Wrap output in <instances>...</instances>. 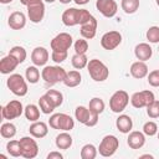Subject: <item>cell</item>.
Masks as SVG:
<instances>
[{"label":"cell","mask_w":159,"mask_h":159,"mask_svg":"<svg viewBox=\"0 0 159 159\" xmlns=\"http://www.w3.org/2000/svg\"><path fill=\"white\" fill-rule=\"evenodd\" d=\"M6 86L7 88L17 97H24L27 94V83L24 80V77L19 73H12L9 76V78L6 80Z\"/></svg>","instance_id":"cell-5"},{"label":"cell","mask_w":159,"mask_h":159,"mask_svg":"<svg viewBox=\"0 0 159 159\" xmlns=\"http://www.w3.org/2000/svg\"><path fill=\"white\" fill-rule=\"evenodd\" d=\"M157 134H158V139H159V130H158V133H157Z\"/></svg>","instance_id":"cell-53"},{"label":"cell","mask_w":159,"mask_h":159,"mask_svg":"<svg viewBox=\"0 0 159 159\" xmlns=\"http://www.w3.org/2000/svg\"><path fill=\"white\" fill-rule=\"evenodd\" d=\"M71 63L76 70H82V68L87 67L88 58H87L86 53H75L71 58Z\"/></svg>","instance_id":"cell-29"},{"label":"cell","mask_w":159,"mask_h":159,"mask_svg":"<svg viewBox=\"0 0 159 159\" xmlns=\"http://www.w3.org/2000/svg\"><path fill=\"white\" fill-rule=\"evenodd\" d=\"M7 24L12 30H21L26 25V16L21 11H14L7 19Z\"/></svg>","instance_id":"cell-17"},{"label":"cell","mask_w":159,"mask_h":159,"mask_svg":"<svg viewBox=\"0 0 159 159\" xmlns=\"http://www.w3.org/2000/svg\"><path fill=\"white\" fill-rule=\"evenodd\" d=\"M71 1H72V0H60L61 4H70Z\"/></svg>","instance_id":"cell-49"},{"label":"cell","mask_w":159,"mask_h":159,"mask_svg":"<svg viewBox=\"0 0 159 159\" xmlns=\"http://www.w3.org/2000/svg\"><path fill=\"white\" fill-rule=\"evenodd\" d=\"M130 75L137 78V80H140V78H144L145 76H148V66L144 61H135L132 63L130 66Z\"/></svg>","instance_id":"cell-21"},{"label":"cell","mask_w":159,"mask_h":159,"mask_svg":"<svg viewBox=\"0 0 159 159\" xmlns=\"http://www.w3.org/2000/svg\"><path fill=\"white\" fill-rule=\"evenodd\" d=\"M40 111H41L40 107H37L36 104H27L24 109V114L27 120L36 122L40 119Z\"/></svg>","instance_id":"cell-27"},{"label":"cell","mask_w":159,"mask_h":159,"mask_svg":"<svg viewBox=\"0 0 159 159\" xmlns=\"http://www.w3.org/2000/svg\"><path fill=\"white\" fill-rule=\"evenodd\" d=\"M17 65H20L19 61L14 56H11L9 53L7 56L2 57L1 61H0V72L2 75H10L12 71H15V68L17 67Z\"/></svg>","instance_id":"cell-19"},{"label":"cell","mask_w":159,"mask_h":159,"mask_svg":"<svg viewBox=\"0 0 159 159\" xmlns=\"http://www.w3.org/2000/svg\"><path fill=\"white\" fill-rule=\"evenodd\" d=\"M87 70L88 73L91 76V78L96 82H103L108 78L109 76V70L108 67L98 58H92L88 61L87 65Z\"/></svg>","instance_id":"cell-2"},{"label":"cell","mask_w":159,"mask_h":159,"mask_svg":"<svg viewBox=\"0 0 159 159\" xmlns=\"http://www.w3.org/2000/svg\"><path fill=\"white\" fill-rule=\"evenodd\" d=\"M147 114L149 118H159V101L154 99L149 106H147Z\"/></svg>","instance_id":"cell-40"},{"label":"cell","mask_w":159,"mask_h":159,"mask_svg":"<svg viewBox=\"0 0 159 159\" xmlns=\"http://www.w3.org/2000/svg\"><path fill=\"white\" fill-rule=\"evenodd\" d=\"M81 81H82V76H81L80 71L73 70V71L67 72L66 78L63 80V83L67 87H77L81 83Z\"/></svg>","instance_id":"cell-25"},{"label":"cell","mask_w":159,"mask_h":159,"mask_svg":"<svg viewBox=\"0 0 159 159\" xmlns=\"http://www.w3.org/2000/svg\"><path fill=\"white\" fill-rule=\"evenodd\" d=\"M48 51L45 48V47H35L31 52V61L35 66H45L48 61Z\"/></svg>","instance_id":"cell-16"},{"label":"cell","mask_w":159,"mask_h":159,"mask_svg":"<svg viewBox=\"0 0 159 159\" xmlns=\"http://www.w3.org/2000/svg\"><path fill=\"white\" fill-rule=\"evenodd\" d=\"M127 144L132 149H140L145 144V134L139 130H133L127 138Z\"/></svg>","instance_id":"cell-18"},{"label":"cell","mask_w":159,"mask_h":159,"mask_svg":"<svg viewBox=\"0 0 159 159\" xmlns=\"http://www.w3.org/2000/svg\"><path fill=\"white\" fill-rule=\"evenodd\" d=\"M39 1H42V0H20V2L25 6H27L30 4H34V2H39Z\"/></svg>","instance_id":"cell-46"},{"label":"cell","mask_w":159,"mask_h":159,"mask_svg":"<svg viewBox=\"0 0 159 159\" xmlns=\"http://www.w3.org/2000/svg\"><path fill=\"white\" fill-rule=\"evenodd\" d=\"M6 150H7V153H9L11 157H14V158L21 157V145H20V140L12 139V140L7 142V144H6Z\"/></svg>","instance_id":"cell-35"},{"label":"cell","mask_w":159,"mask_h":159,"mask_svg":"<svg viewBox=\"0 0 159 159\" xmlns=\"http://www.w3.org/2000/svg\"><path fill=\"white\" fill-rule=\"evenodd\" d=\"M0 134H1L2 138H6V139L14 138L15 134H16V127H15V124H12L11 122L2 123L1 124V128H0Z\"/></svg>","instance_id":"cell-31"},{"label":"cell","mask_w":159,"mask_h":159,"mask_svg":"<svg viewBox=\"0 0 159 159\" xmlns=\"http://www.w3.org/2000/svg\"><path fill=\"white\" fill-rule=\"evenodd\" d=\"M120 7L128 15L134 14L139 9V0H122L120 1Z\"/></svg>","instance_id":"cell-32"},{"label":"cell","mask_w":159,"mask_h":159,"mask_svg":"<svg viewBox=\"0 0 159 159\" xmlns=\"http://www.w3.org/2000/svg\"><path fill=\"white\" fill-rule=\"evenodd\" d=\"M72 143H73L72 137L65 130L62 133H60L55 139V144L58 149H68V148H71Z\"/></svg>","instance_id":"cell-24"},{"label":"cell","mask_w":159,"mask_h":159,"mask_svg":"<svg viewBox=\"0 0 159 159\" xmlns=\"http://www.w3.org/2000/svg\"><path fill=\"white\" fill-rule=\"evenodd\" d=\"M73 39L67 32H61L56 35L51 40V50L52 51H68V48L72 46Z\"/></svg>","instance_id":"cell-11"},{"label":"cell","mask_w":159,"mask_h":159,"mask_svg":"<svg viewBox=\"0 0 159 159\" xmlns=\"http://www.w3.org/2000/svg\"><path fill=\"white\" fill-rule=\"evenodd\" d=\"M147 40L152 43H159V26H150L147 30Z\"/></svg>","instance_id":"cell-38"},{"label":"cell","mask_w":159,"mask_h":159,"mask_svg":"<svg viewBox=\"0 0 159 159\" xmlns=\"http://www.w3.org/2000/svg\"><path fill=\"white\" fill-rule=\"evenodd\" d=\"M134 55L135 57L139 60V61H148L152 55H153V48L150 47L149 43H145V42H142V43H138L134 48Z\"/></svg>","instance_id":"cell-20"},{"label":"cell","mask_w":159,"mask_h":159,"mask_svg":"<svg viewBox=\"0 0 159 159\" xmlns=\"http://www.w3.org/2000/svg\"><path fill=\"white\" fill-rule=\"evenodd\" d=\"M21 157L25 159H34L39 154V145L36 140L31 137H22L20 139Z\"/></svg>","instance_id":"cell-8"},{"label":"cell","mask_w":159,"mask_h":159,"mask_svg":"<svg viewBox=\"0 0 159 159\" xmlns=\"http://www.w3.org/2000/svg\"><path fill=\"white\" fill-rule=\"evenodd\" d=\"M116 125H117V129L120 132V133H129L133 128V120L127 114H120L117 119H116Z\"/></svg>","instance_id":"cell-23"},{"label":"cell","mask_w":159,"mask_h":159,"mask_svg":"<svg viewBox=\"0 0 159 159\" xmlns=\"http://www.w3.org/2000/svg\"><path fill=\"white\" fill-rule=\"evenodd\" d=\"M143 133L145 135H149V137L155 135L158 133V125H157V123L155 122H152V120L145 122L144 125H143Z\"/></svg>","instance_id":"cell-39"},{"label":"cell","mask_w":159,"mask_h":159,"mask_svg":"<svg viewBox=\"0 0 159 159\" xmlns=\"http://www.w3.org/2000/svg\"><path fill=\"white\" fill-rule=\"evenodd\" d=\"M75 117H76V119L78 120V123L86 125L87 122L89 120L91 111H89V108H87V107H84V106H78V107L75 109Z\"/></svg>","instance_id":"cell-26"},{"label":"cell","mask_w":159,"mask_h":159,"mask_svg":"<svg viewBox=\"0 0 159 159\" xmlns=\"http://www.w3.org/2000/svg\"><path fill=\"white\" fill-rule=\"evenodd\" d=\"M119 147V140L116 135H112V134H108L106 137H103L102 142L99 143V147H98V152L102 157H112L117 149Z\"/></svg>","instance_id":"cell-7"},{"label":"cell","mask_w":159,"mask_h":159,"mask_svg":"<svg viewBox=\"0 0 159 159\" xmlns=\"http://www.w3.org/2000/svg\"><path fill=\"white\" fill-rule=\"evenodd\" d=\"M26 7H27V16H29L31 22L39 24V22L42 21V19L45 16V4H43V1L30 4Z\"/></svg>","instance_id":"cell-13"},{"label":"cell","mask_w":159,"mask_h":159,"mask_svg":"<svg viewBox=\"0 0 159 159\" xmlns=\"http://www.w3.org/2000/svg\"><path fill=\"white\" fill-rule=\"evenodd\" d=\"M63 155L60 152H51L47 154V159H62Z\"/></svg>","instance_id":"cell-45"},{"label":"cell","mask_w":159,"mask_h":159,"mask_svg":"<svg viewBox=\"0 0 159 159\" xmlns=\"http://www.w3.org/2000/svg\"><path fill=\"white\" fill-rule=\"evenodd\" d=\"M96 7L104 17H108V19L113 17L118 10V5L114 0H97Z\"/></svg>","instance_id":"cell-14"},{"label":"cell","mask_w":159,"mask_h":159,"mask_svg":"<svg viewBox=\"0 0 159 159\" xmlns=\"http://www.w3.org/2000/svg\"><path fill=\"white\" fill-rule=\"evenodd\" d=\"M98 149L93 144H84L81 149V158L82 159H94L97 157Z\"/></svg>","instance_id":"cell-33"},{"label":"cell","mask_w":159,"mask_h":159,"mask_svg":"<svg viewBox=\"0 0 159 159\" xmlns=\"http://www.w3.org/2000/svg\"><path fill=\"white\" fill-rule=\"evenodd\" d=\"M88 51V42L86 39H78L75 42V52L76 53H86Z\"/></svg>","instance_id":"cell-41"},{"label":"cell","mask_w":159,"mask_h":159,"mask_svg":"<svg viewBox=\"0 0 159 159\" xmlns=\"http://www.w3.org/2000/svg\"><path fill=\"white\" fill-rule=\"evenodd\" d=\"M48 124L52 129H60L65 132H70L75 127V120L71 116L66 113H55L50 117Z\"/></svg>","instance_id":"cell-4"},{"label":"cell","mask_w":159,"mask_h":159,"mask_svg":"<svg viewBox=\"0 0 159 159\" xmlns=\"http://www.w3.org/2000/svg\"><path fill=\"white\" fill-rule=\"evenodd\" d=\"M29 132L34 138H43L48 133V127L45 122L36 120V122H32V124L29 128Z\"/></svg>","instance_id":"cell-22"},{"label":"cell","mask_w":159,"mask_h":159,"mask_svg":"<svg viewBox=\"0 0 159 159\" xmlns=\"http://www.w3.org/2000/svg\"><path fill=\"white\" fill-rule=\"evenodd\" d=\"M129 103V96L125 91L123 89H119V91H116L111 99H109V108L112 112L114 113H120L125 109V107L128 106Z\"/></svg>","instance_id":"cell-6"},{"label":"cell","mask_w":159,"mask_h":159,"mask_svg":"<svg viewBox=\"0 0 159 159\" xmlns=\"http://www.w3.org/2000/svg\"><path fill=\"white\" fill-rule=\"evenodd\" d=\"M88 108H89V111H91L92 113L101 114V113H103V111H104V108H106V104H104V102H103L102 98L94 97V98H92V99L89 101Z\"/></svg>","instance_id":"cell-30"},{"label":"cell","mask_w":159,"mask_h":159,"mask_svg":"<svg viewBox=\"0 0 159 159\" xmlns=\"http://www.w3.org/2000/svg\"><path fill=\"white\" fill-rule=\"evenodd\" d=\"M0 2L1 4H10V2H12V0H0Z\"/></svg>","instance_id":"cell-48"},{"label":"cell","mask_w":159,"mask_h":159,"mask_svg":"<svg viewBox=\"0 0 159 159\" xmlns=\"http://www.w3.org/2000/svg\"><path fill=\"white\" fill-rule=\"evenodd\" d=\"M97 20L94 16H92L87 22L82 24L81 25V29H80V32L82 35L83 39L86 40H91L96 36V32H97Z\"/></svg>","instance_id":"cell-15"},{"label":"cell","mask_w":159,"mask_h":159,"mask_svg":"<svg viewBox=\"0 0 159 159\" xmlns=\"http://www.w3.org/2000/svg\"><path fill=\"white\" fill-rule=\"evenodd\" d=\"M39 107H40L41 112L45 113V114H51L55 111V108H56L53 106V103L50 101V98L46 96V93L40 97V99H39Z\"/></svg>","instance_id":"cell-28"},{"label":"cell","mask_w":159,"mask_h":159,"mask_svg":"<svg viewBox=\"0 0 159 159\" xmlns=\"http://www.w3.org/2000/svg\"><path fill=\"white\" fill-rule=\"evenodd\" d=\"M158 51H159V47H158Z\"/></svg>","instance_id":"cell-54"},{"label":"cell","mask_w":159,"mask_h":159,"mask_svg":"<svg viewBox=\"0 0 159 159\" xmlns=\"http://www.w3.org/2000/svg\"><path fill=\"white\" fill-rule=\"evenodd\" d=\"M148 83L153 87H159V70H154L148 73Z\"/></svg>","instance_id":"cell-43"},{"label":"cell","mask_w":159,"mask_h":159,"mask_svg":"<svg viewBox=\"0 0 159 159\" xmlns=\"http://www.w3.org/2000/svg\"><path fill=\"white\" fill-rule=\"evenodd\" d=\"M66 75H67V72L65 71V68H62L60 66H45L43 70L41 71L42 80L50 84L63 82V80L66 78Z\"/></svg>","instance_id":"cell-3"},{"label":"cell","mask_w":159,"mask_h":159,"mask_svg":"<svg viewBox=\"0 0 159 159\" xmlns=\"http://www.w3.org/2000/svg\"><path fill=\"white\" fill-rule=\"evenodd\" d=\"M46 96L50 98V101L53 103V106L57 108L63 103V94L57 89H48L46 92Z\"/></svg>","instance_id":"cell-36"},{"label":"cell","mask_w":159,"mask_h":159,"mask_svg":"<svg viewBox=\"0 0 159 159\" xmlns=\"http://www.w3.org/2000/svg\"><path fill=\"white\" fill-rule=\"evenodd\" d=\"M45 1H46V2H48V4H52V2H55L56 0H45Z\"/></svg>","instance_id":"cell-51"},{"label":"cell","mask_w":159,"mask_h":159,"mask_svg":"<svg viewBox=\"0 0 159 159\" xmlns=\"http://www.w3.org/2000/svg\"><path fill=\"white\" fill-rule=\"evenodd\" d=\"M120 42H122V35L119 31H108L101 39V46L108 51H112L116 47H118Z\"/></svg>","instance_id":"cell-12"},{"label":"cell","mask_w":159,"mask_h":159,"mask_svg":"<svg viewBox=\"0 0 159 159\" xmlns=\"http://www.w3.org/2000/svg\"><path fill=\"white\" fill-rule=\"evenodd\" d=\"M155 2H157V5L159 6V0H155Z\"/></svg>","instance_id":"cell-52"},{"label":"cell","mask_w":159,"mask_h":159,"mask_svg":"<svg viewBox=\"0 0 159 159\" xmlns=\"http://www.w3.org/2000/svg\"><path fill=\"white\" fill-rule=\"evenodd\" d=\"M93 15L86 10V9H76V7H70L67 10L63 11L62 14V22L63 25L72 27L76 25H82L84 22H87Z\"/></svg>","instance_id":"cell-1"},{"label":"cell","mask_w":159,"mask_h":159,"mask_svg":"<svg viewBox=\"0 0 159 159\" xmlns=\"http://www.w3.org/2000/svg\"><path fill=\"white\" fill-rule=\"evenodd\" d=\"M24 109L25 108L22 107V103L17 99H14V101H10L6 106H4L1 108V116L4 119L11 120V119L19 118L24 113Z\"/></svg>","instance_id":"cell-9"},{"label":"cell","mask_w":159,"mask_h":159,"mask_svg":"<svg viewBox=\"0 0 159 159\" xmlns=\"http://www.w3.org/2000/svg\"><path fill=\"white\" fill-rule=\"evenodd\" d=\"M140 158H153V155H149V154H144V155H140Z\"/></svg>","instance_id":"cell-50"},{"label":"cell","mask_w":159,"mask_h":159,"mask_svg":"<svg viewBox=\"0 0 159 159\" xmlns=\"http://www.w3.org/2000/svg\"><path fill=\"white\" fill-rule=\"evenodd\" d=\"M98 117L99 114H96V113H92L91 112V117H89V120L87 122V127H94L97 123H98Z\"/></svg>","instance_id":"cell-44"},{"label":"cell","mask_w":159,"mask_h":159,"mask_svg":"<svg viewBox=\"0 0 159 159\" xmlns=\"http://www.w3.org/2000/svg\"><path fill=\"white\" fill-rule=\"evenodd\" d=\"M25 77L27 80V82H30V83H32V84L37 83L39 80H40V71L37 70V66H35V65L34 66H29L26 68Z\"/></svg>","instance_id":"cell-34"},{"label":"cell","mask_w":159,"mask_h":159,"mask_svg":"<svg viewBox=\"0 0 159 159\" xmlns=\"http://www.w3.org/2000/svg\"><path fill=\"white\" fill-rule=\"evenodd\" d=\"M154 99H155L154 93L149 89H145V91L133 93L130 97V103L134 108H143V107L149 106Z\"/></svg>","instance_id":"cell-10"},{"label":"cell","mask_w":159,"mask_h":159,"mask_svg":"<svg viewBox=\"0 0 159 159\" xmlns=\"http://www.w3.org/2000/svg\"><path fill=\"white\" fill-rule=\"evenodd\" d=\"M77 5H84V4H87L89 0H73Z\"/></svg>","instance_id":"cell-47"},{"label":"cell","mask_w":159,"mask_h":159,"mask_svg":"<svg viewBox=\"0 0 159 159\" xmlns=\"http://www.w3.org/2000/svg\"><path fill=\"white\" fill-rule=\"evenodd\" d=\"M67 55H68L67 51H52L51 58H52L53 62L61 63V62H63V61L67 58Z\"/></svg>","instance_id":"cell-42"},{"label":"cell","mask_w":159,"mask_h":159,"mask_svg":"<svg viewBox=\"0 0 159 159\" xmlns=\"http://www.w3.org/2000/svg\"><path fill=\"white\" fill-rule=\"evenodd\" d=\"M9 53H10L11 56H14V57L19 61V63H22V62L26 60V56H27L26 50H25L22 46H14V47L10 50Z\"/></svg>","instance_id":"cell-37"}]
</instances>
